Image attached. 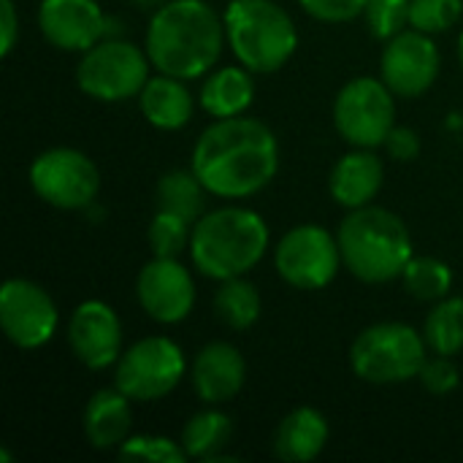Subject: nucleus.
Masks as SVG:
<instances>
[{"mask_svg": "<svg viewBox=\"0 0 463 463\" xmlns=\"http://www.w3.org/2000/svg\"><path fill=\"white\" fill-rule=\"evenodd\" d=\"M214 312L228 328L247 331L260 317V293L244 277L222 279V285L214 296Z\"/></svg>", "mask_w": 463, "mask_h": 463, "instance_id": "obj_25", "label": "nucleus"}, {"mask_svg": "<svg viewBox=\"0 0 463 463\" xmlns=\"http://www.w3.org/2000/svg\"><path fill=\"white\" fill-rule=\"evenodd\" d=\"M60 315L52 296L30 279H8L0 290V326L19 350L43 347L57 331Z\"/></svg>", "mask_w": 463, "mask_h": 463, "instance_id": "obj_12", "label": "nucleus"}, {"mask_svg": "<svg viewBox=\"0 0 463 463\" xmlns=\"http://www.w3.org/2000/svg\"><path fill=\"white\" fill-rule=\"evenodd\" d=\"M244 380L247 364L228 342L206 345L193 364V388L206 404H228L241 393Z\"/></svg>", "mask_w": 463, "mask_h": 463, "instance_id": "obj_17", "label": "nucleus"}, {"mask_svg": "<svg viewBox=\"0 0 463 463\" xmlns=\"http://www.w3.org/2000/svg\"><path fill=\"white\" fill-rule=\"evenodd\" d=\"M130 402L119 388L98 391L84 407V437L95 450L119 448L130 437L133 410Z\"/></svg>", "mask_w": 463, "mask_h": 463, "instance_id": "obj_19", "label": "nucleus"}, {"mask_svg": "<svg viewBox=\"0 0 463 463\" xmlns=\"http://www.w3.org/2000/svg\"><path fill=\"white\" fill-rule=\"evenodd\" d=\"M279 277L298 290H320L334 282L342 260L339 239L326 228L307 222L288 231L274 252Z\"/></svg>", "mask_w": 463, "mask_h": 463, "instance_id": "obj_11", "label": "nucleus"}, {"mask_svg": "<svg viewBox=\"0 0 463 463\" xmlns=\"http://www.w3.org/2000/svg\"><path fill=\"white\" fill-rule=\"evenodd\" d=\"M222 22L233 54L252 73L279 71L298 49V30L274 0H231Z\"/></svg>", "mask_w": 463, "mask_h": 463, "instance_id": "obj_5", "label": "nucleus"}, {"mask_svg": "<svg viewBox=\"0 0 463 463\" xmlns=\"http://www.w3.org/2000/svg\"><path fill=\"white\" fill-rule=\"evenodd\" d=\"M269 247V228L252 209L225 206L203 214L190 239V258L209 279H233L252 271Z\"/></svg>", "mask_w": 463, "mask_h": 463, "instance_id": "obj_4", "label": "nucleus"}, {"mask_svg": "<svg viewBox=\"0 0 463 463\" xmlns=\"http://www.w3.org/2000/svg\"><path fill=\"white\" fill-rule=\"evenodd\" d=\"M193 222L157 209V214L149 222V247L155 252V258H179L184 247H190L193 239Z\"/></svg>", "mask_w": 463, "mask_h": 463, "instance_id": "obj_28", "label": "nucleus"}, {"mask_svg": "<svg viewBox=\"0 0 463 463\" xmlns=\"http://www.w3.org/2000/svg\"><path fill=\"white\" fill-rule=\"evenodd\" d=\"M383 179H385L383 160L369 149H358V152H350L336 160L328 187L339 206L361 209L377 198Z\"/></svg>", "mask_w": 463, "mask_h": 463, "instance_id": "obj_18", "label": "nucleus"}, {"mask_svg": "<svg viewBox=\"0 0 463 463\" xmlns=\"http://www.w3.org/2000/svg\"><path fill=\"white\" fill-rule=\"evenodd\" d=\"M328 442V420L315 407L293 410L274 434V456L288 463L315 461Z\"/></svg>", "mask_w": 463, "mask_h": 463, "instance_id": "obj_20", "label": "nucleus"}, {"mask_svg": "<svg viewBox=\"0 0 463 463\" xmlns=\"http://www.w3.org/2000/svg\"><path fill=\"white\" fill-rule=\"evenodd\" d=\"M277 168L279 144L274 133L250 117L217 119L193 149V171L217 198H250L277 176Z\"/></svg>", "mask_w": 463, "mask_h": 463, "instance_id": "obj_1", "label": "nucleus"}, {"mask_svg": "<svg viewBox=\"0 0 463 463\" xmlns=\"http://www.w3.org/2000/svg\"><path fill=\"white\" fill-rule=\"evenodd\" d=\"M334 122L339 136L358 149H374L385 144L396 128V103L391 87L383 79L369 76L347 81L334 100Z\"/></svg>", "mask_w": 463, "mask_h": 463, "instance_id": "obj_8", "label": "nucleus"}, {"mask_svg": "<svg viewBox=\"0 0 463 463\" xmlns=\"http://www.w3.org/2000/svg\"><path fill=\"white\" fill-rule=\"evenodd\" d=\"M206 187L195 171H168L157 182V209L171 212L187 222H198L206 206Z\"/></svg>", "mask_w": 463, "mask_h": 463, "instance_id": "obj_23", "label": "nucleus"}, {"mask_svg": "<svg viewBox=\"0 0 463 463\" xmlns=\"http://www.w3.org/2000/svg\"><path fill=\"white\" fill-rule=\"evenodd\" d=\"M222 38L225 22L206 0H168L149 22L146 54L160 73L187 81L214 68Z\"/></svg>", "mask_w": 463, "mask_h": 463, "instance_id": "obj_2", "label": "nucleus"}, {"mask_svg": "<svg viewBox=\"0 0 463 463\" xmlns=\"http://www.w3.org/2000/svg\"><path fill=\"white\" fill-rule=\"evenodd\" d=\"M138 5H160V3H168V0H133Z\"/></svg>", "mask_w": 463, "mask_h": 463, "instance_id": "obj_36", "label": "nucleus"}, {"mask_svg": "<svg viewBox=\"0 0 463 463\" xmlns=\"http://www.w3.org/2000/svg\"><path fill=\"white\" fill-rule=\"evenodd\" d=\"M68 345L87 369H109L122 355V323L117 312L103 301L79 304L68 320Z\"/></svg>", "mask_w": 463, "mask_h": 463, "instance_id": "obj_15", "label": "nucleus"}, {"mask_svg": "<svg viewBox=\"0 0 463 463\" xmlns=\"http://www.w3.org/2000/svg\"><path fill=\"white\" fill-rule=\"evenodd\" d=\"M30 184L43 203L65 212H79L95 201L100 190V174L84 152L54 146L33 160Z\"/></svg>", "mask_w": 463, "mask_h": 463, "instance_id": "obj_10", "label": "nucleus"}, {"mask_svg": "<svg viewBox=\"0 0 463 463\" xmlns=\"http://www.w3.org/2000/svg\"><path fill=\"white\" fill-rule=\"evenodd\" d=\"M0 461H3V463L11 461V453H8V450H0Z\"/></svg>", "mask_w": 463, "mask_h": 463, "instance_id": "obj_38", "label": "nucleus"}, {"mask_svg": "<svg viewBox=\"0 0 463 463\" xmlns=\"http://www.w3.org/2000/svg\"><path fill=\"white\" fill-rule=\"evenodd\" d=\"M184 353L168 336L138 339L117 361V388L133 402H157L184 377Z\"/></svg>", "mask_w": 463, "mask_h": 463, "instance_id": "obj_9", "label": "nucleus"}, {"mask_svg": "<svg viewBox=\"0 0 463 463\" xmlns=\"http://www.w3.org/2000/svg\"><path fill=\"white\" fill-rule=\"evenodd\" d=\"M426 336L407 323H377L364 328L350 347L353 372L372 385H399L420 374Z\"/></svg>", "mask_w": 463, "mask_h": 463, "instance_id": "obj_6", "label": "nucleus"}, {"mask_svg": "<svg viewBox=\"0 0 463 463\" xmlns=\"http://www.w3.org/2000/svg\"><path fill=\"white\" fill-rule=\"evenodd\" d=\"M364 14L369 30L377 38L391 41L410 24V0H369Z\"/></svg>", "mask_w": 463, "mask_h": 463, "instance_id": "obj_31", "label": "nucleus"}, {"mask_svg": "<svg viewBox=\"0 0 463 463\" xmlns=\"http://www.w3.org/2000/svg\"><path fill=\"white\" fill-rule=\"evenodd\" d=\"M307 14H312L320 22H350L366 11L369 0H298Z\"/></svg>", "mask_w": 463, "mask_h": 463, "instance_id": "obj_33", "label": "nucleus"}, {"mask_svg": "<svg viewBox=\"0 0 463 463\" xmlns=\"http://www.w3.org/2000/svg\"><path fill=\"white\" fill-rule=\"evenodd\" d=\"M149 54L130 41H98L90 46L79 65L76 81L79 90L103 103H122L133 95H141L149 81Z\"/></svg>", "mask_w": 463, "mask_h": 463, "instance_id": "obj_7", "label": "nucleus"}, {"mask_svg": "<svg viewBox=\"0 0 463 463\" xmlns=\"http://www.w3.org/2000/svg\"><path fill=\"white\" fill-rule=\"evenodd\" d=\"M43 38L65 52H87L109 27L95 0H43L38 8Z\"/></svg>", "mask_w": 463, "mask_h": 463, "instance_id": "obj_16", "label": "nucleus"}, {"mask_svg": "<svg viewBox=\"0 0 463 463\" xmlns=\"http://www.w3.org/2000/svg\"><path fill=\"white\" fill-rule=\"evenodd\" d=\"M380 71L393 95L418 98L439 76V49L429 33H420L415 27L402 30L385 43Z\"/></svg>", "mask_w": 463, "mask_h": 463, "instance_id": "obj_13", "label": "nucleus"}, {"mask_svg": "<svg viewBox=\"0 0 463 463\" xmlns=\"http://www.w3.org/2000/svg\"><path fill=\"white\" fill-rule=\"evenodd\" d=\"M19 41V16L14 0H0V54L8 57Z\"/></svg>", "mask_w": 463, "mask_h": 463, "instance_id": "obj_35", "label": "nucleus"}, {"mask_svg": "<svg viewBox=\"0 0 463 463\" xmlns=\"http://www.w3.org/2000/svg\"><path fill=\"white\" fill-rule=\"evenodd\" d=\"M463 11V0H410V24L420 33L437 35L450 30Z\"/></svg>", "mask_w": 463, "mask_h": 463, "instance_id": "obj_29", "label": "nucleus"}, {"mask_svg": "<svg viewBox=\"0 0 463 463\" xmlns=\"http://www.w3.org/2000/svg\"><path fill=\"white\" fill-rule=\"evenodd\" d=\"M122 458L136 461H160V463H184L190 456L184 453L182 442H174L168 437H128L119 445Z\"/></svg>", "mask_w": 463, "mask_h": 463, "instance_id": "obj_30", "label": "nucleus"}, {"mask_svg": "<svg viewBox=\"0 0 463 463\" xmlns=\"http://www.w3.org/2000/svg\"><path fill=\"white\" fill-rule=\"evenodd\" d=\"M141 114L160 130H179L193 119V95L176 76H152L141 95Z\"/></svg>", "mask_w": 463, "mask_h": 463, "instance_id": "obj_21", "label": "nucleus"}, {"mask_svg": "<svg viewBox=\"0 0 463 463\" xmlns=\"http://www.w3.org/2000/svg\"><path fill=\"white\" fill-rule=\"evenodd\" d=\"M250 68H220L214 71L203 87H201V106L206 114L217 117V119H228V117H241L252 98H255V81L250 76Z\"/></svg>", "mask_w": 463, "mask_h": 463, "instance_id": "obj_22", "label": "nucleus"}, {"mask_svg": "<svg viewBox=\"0 0 463 463\" xmlns=\"http://www.w3.org/2000/svg\"><path fill=\"white\" fill-rule=\"evenodd\" d=\"M429 350L437 355H456L463 350V298H442L426 317L423 328Z\"/></svg>", "mask_w": 463, "mask_h": 463, "instance_id": "obj_26", "label": "nucleus"}, {"mask_svg": "<svg viewBox=\"0 0 463 463\" xmlns=\"http://www.w3.org/2000/svg\"><path fill=\"white\" fill-rule=\"evenodd\" d=\"M420 383L429 393L434 396H448L450 391L458 388L461 383V374H458V366L450 361V355H437V358H426L423 369H420Z\"/></svg>", "mask_w": 463, "mask_h": 463, "instance_id": "obj_32", "label": "nucleus"}, {"mask_svg": "<svg viewBox=\"0 0 463 463\" xmlns=\"http://www.w3.org/2000/svg\"><path fill=\"white\" fill-rule=\"evenodd\" d=\"M458 60H461V68H463V33H461V38H458Z\"/></svg>", "mask_w": 463, "mask_h": 463, "instance_id": "obj_37", "label": "nucleus"}, {"mask_svg": "<svg viewBox=\"0 0 463 463\" xmlns=\"http://www.w3.org/2000/svg\"><path fill=\"white\" fill-rule=\"evenodd\" d=\"M342 260L366 285H385L404 274L412 255V236L402 217L380 206L350 209L339 225Z\"/></svg>", "mask_w": 463, "mask_h": 463, "instance_id": "obj_3", "label": "nucleus"}, {"mask_svg": "<svg viewBox=\"0 0 463 463\" xmlns=\"http://www.w3.org/2000/svg\"><path fill=\"white\" fill-rule=\"evenodd\" d=\"M385 146H388V155L399 163H410L420 155V138L410 128H393Z\"/></svg>", "mask_w": 463, "mask_h": 463, "instance_id": "obj_34", "label": "nucleus"}, {"mask_svg": "<svg viewBox=\"0 0 463 463\" xmlns=\"http://www.w3.org/2000/svg\"><path fill=\"white\" fill-rule=\"evenodd\" d=\"M231 434H233L231 418L225 412L206 410L187 420V426L182 431V448L190 458L217 461V458H222V450L231 442Z\"/></svg>", "mask_w": 463, "mask_h": 463, "instance_id": "obj_24", "label": "nucleus"}, {"mask_svg": "<svg viewBox=\"0 0 463 463\" xmlns=\"http://www.w3.org/2000/svg\"><path fill=\"white\" fill-rule=\"evenodd\" d=\"M404 290L420 301H442L450 296L453 271L439 258H412L402 274Z\"/></svg>", "mask_w": 463, "mask_h": 463, "instance_id": "obj_27", "label": "nucleus"}, {"mask_svg": "<svg viewBox=\"0 0 463 463\" xmlns=\"http://www.w3.org/2000/svg\"><path fill=\"white\" fill-rule=\"evenodd\" d=\"M136 296L141 309L163 323H182L195 304V282L190 271L176 258H155L149 260L136 282Z\"/></svg>", "mask_w": 463, "mask_h": 463, "instance_id": "obj_14", "label": "nucleus"}]
</instances>
